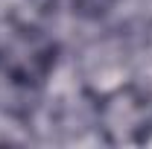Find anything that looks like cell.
<instances>
[{
	"label": "cell",
	"mask_w": 152,
	"mask_h": 149,
	"mask_svg": "<svg viewBox=\"0 0 152 149\" xmlns=\"http://www.w3.org/2000/svg\"><path fill=\"white\" fill-rule=\"evenodd\" d=\"M96 137L108 146H143L152 140V85L129 79L94 96L91 108Z\"/></svg>",
	"instance_id": "2"
},
{
	"label": "cell",
	"mask_w": 152,
	"mask_h": 149,
	"mask_svg": "<svg viewBox=\"0 0 152 149\" xmlns=\"http://www.w3.org/2000/svg\"><path fill=\"white\" fill-rule=\"evenodd\" d=\"M61 47L41 15L0 12V79L20 91H41L56 76Z\"/></svg>",
	"instance_id": "1"
}]
</instances>
